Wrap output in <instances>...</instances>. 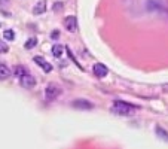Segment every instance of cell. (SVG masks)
<instances>
[{
    "label": "cell",
    "mask_w": 168,
    "mask_h": 149,
    "mask_svg": "<svg viewBox=\"0 0 168 149\" xmlns=\"http://www.w3.org/2000/svg\"><path fill=\"white\" fill-rule=\"evenodd\" d=\"M64 27H66L67 32L75 33V32L78 30V21H76V17H73V15L66 17V18H64Z\"/></svg>",
    "instance_id": "5b68a950"
},
{
    "label": "cell",
    "mask_w": 168,
    "mask_h": 149,
    "mask_svg": "<svg viewBox=\"0 0 168 149\" xmlns=\"http://www.w3.org/2000/svg\"><path fill=\"white\" fill-rule=\"evenodd\" d=\"M34 63H36V64H39L45 73L52 72V64H51V63H48V61H46L43 57H34Z\"/></svg>",
    "instance_id": "52a82bcc"
},
{
    "label": "cell",
    "mask_w": 168,
    "mask_h": 149,
    "mask_svg": "<svg viewBox=\"0 0 168 149\" xmlns=\"http://www.w3.org/2000/svg\"><path fill=\"white\" fill-rule=\"evenodd\" d=\"M61 6H63V3H61V2H58V3H55V5H54V11H55V12H58V11H60V9H61Z\"/></svg>",
    "instance_id": "e0dca14e"
},
{
    "label": "cell",
    "mask_w": 168,
    "mask_h": 149,
    "mask_svg": "<svg viewBox=\"0 0 168 149\" xmlns=\"http://www.w3.org/2000/svg\"><path fill=\"white\" fill-rule=\"evenodd\" d=\"M58 36H60V33H58V30H55V32L52 33V37H54V39H58Z\"/></svg>",
    "instance_id": "ac0fdd59"
},
{
    "label": "cell",
    "mask_w": 168,
    "mask_h": 149,
    "mask_svg": "<svg viewBox=\"0 0 168 149\" xmlns=\"http://www.w3.org/2000/svg\"><path fill=\"white\" fill-rule=\"evenodd\" d=\"M20 84L25 90H31V88L36 87V78H34L33 75H30V73H25V75H23L20 78Z\"/></svg>",
    "instance_id": "277c9868"
},
{
    "label": "cell",
    "mask_w": 168,
    "mask_h": 149,
    "mask_svg": "<svg viewBox=\"0 0 168 149\" xmlns=\"http://www.w3.org/2000/svg\"><path fill=\"white\" fill-rule=\"evenodd\" d=\"M13 73H15V76H16V78L20 79V78H21L23 75L28 73V72H27V69H25L24 66H16V67H15V70H13Z\"/></svg>",
    "instance_id": "4fadbf2b"
},
{
    "label": "cell",
    "mask_w": 168,
    "mask_h": 149,
    "mask_svg": "<svg viewBox=\"0 0 168 149\" xmlns=\"http://www.w3.org/2000/svg\"><path fill=\"white\" fill-rule=\"evenodd\" d=\"M155 131H156V134H158V137L159 139H162V140H165V142H168V133L164 130V128H161V127H156L155 128Z\"/></svg>",
    "instance_id": "7c38bea8"
},
{
    "label": "cell",
    "mask_w": 168,
    "mask_h": 149,
    "mask_svg": "<svg viewBox=\"0 0 168 149\" xmlns=\"http://www.w3.org/2000/svg\"><path fill=\"white\" fill-rule=\"evenodd\" d=\"M46 11V2L45 0H40L39 3H36V6L33 8V13L34 15H42Z\"/></svg>",
    "instance_id": "9c48e42d"
},
{
    "label": "cell",
    "mask_w": 168,
    "mask_h": 149,
    "mask_svg": "<svg viewBox=\"0 0 168 149\" xmlns=\"http://www.w3.org/2000/svg\"><path fill=\"white\" fill-rule=\"evenodd\" d=\"M71 106L75 107V109H82V110H86V109H92L94 107V104L91 103L89 100H85V99H76Z\"/></svg>",
    "instance_id": "8992f818"
},
{
    "label": "cell",
    "mask_w": 168,
    "mask_h": 149,
    "mask_svg": "<svg viewBox=\"0 0 168 149\" xmlns=\"http://www.w3.org/2000/svg\"><path fill=\"white\" fill-rule=\"evenodd\" d=\"M146 9L149 12H158V13H164L168 12V2L167 0H147L146 2Z\"/></svg>",
    "instance_id": "7a4b0ae2"
},
{
    "label": "cell",
    "mask_w": 168,
    "mask_h": 149,
    "mask_svg": "<svg viewBox=\"0 0 168 149\" xmlns=\"http://www.w3.org/2000/svg\"><path fill=\"white\" fill-rule=\"evenodd\" d=\"M36 45H37V39H36V37H31V39H28V40L25 42V49H33Z\"/></svg>",
    "instance_id": "5bb4252c"
},
{
    "label": "cell",
    "mask_w": 168,
    "mask_h": 149,
    "mask_svg": "<svg viewBox=\"0 0 168 149\" xmlns=\"http://www.w3.org/2000/svg\"><path fill=\"white\" fill-rule=\"evenodd\" d=\"M107 73H109V69L104 66V64H101V63H97L95 66H94V75L97 76V78H104V76H107Z\"/></svg>",
    "instance_id": "ba28073f"
},
{
    "label": "cell",
    "mask_w": 168,
    "mask_h": 149,
    "mask_svg": "<svg viewBox=\"0 0 168 149\" xmlns=\"http://www.w3.org/2000/svg\"><path fill=\"white\" fill-rule=\"evenodd\" d=\"M137 109L138 107L134 106V104H130L126 102H121V100L113 102V106H112V112L115 115H119V116H131Z\"/></svg>",
    "instance_id": "6da1fadb"
},
{
    "label": "cell",
    "mask_w": 168,
    "mask_h": 149,
    "mask_svg": "<svg viewBox=\"0 0 168 149\" xmlns=\"http://www.w3.org/2000/svg\"><path fill=\"white\" fill-rule=\"evenodd\" d=\"M63 51H64V46L60 45V43H57V45L52 46V55L57 58H60L63 55Z\"/></svg>",
    "instance_id": "8fae6325"
},
{
    "label": "cell",
    "mask_w": 168,
    "mask_h": 149,
    "mask_svg": "<svg viewBox=\"0 0 168 149\" xmlns=\"http://www.w3.org/2000/svg\"><path fill=\"white\" fill-rule=\"evenodd\" d=\"M3 37H5L6 40H13L15 33H13L12 30H5V32H3Z\"/></svg>",
    "instance_id": "9a60e30c"
},
{
    "label": "cell",
    "mask_w": 168,
    "mask_h": 149,
    "mask_svg": "<svg viewBox=\"0 0 168 149\" xmlns=\"http://www.w3.org/2000/svg\"><path fill=\"white\" fill-rule=\"evenodd\" d=\"M8 49H9V48H8L6 43H2V42H0V52H8Z\"/></svg>",
    "instance_id": "2e32d148"
},
{
    "label": "cell",
    "mask_w": 168,
    "mask_h": 149,
    "mask_svg": "<svg viewBox=\"0 0 168 149\" xmlns=\"http://www.w3.org/2000/svg\"><path fill=\"white\" fill-rule=\"evenodd\" d=\"M61 94V88L57 85V84H49L45 90V97L48 102H54L57 97Z\"/></svg>",
    "instance_id": "3957f363"
},
{
    "label": "cell",
    "mask_w": 168,
    "mask_h": 149,
    "mask_svg": "<svg viewBox=\"0 0 168 149\" xmlns=\"http://www.w3.org/2000/svg\"><path fill=\"white\" fill-rule=\"evenodd\" d=\"M12 75L11 69L6 66V64H0V80L9 79V76Z\"/></svg>",
    "instance_id": "30bf717a"
}]
</instances>
